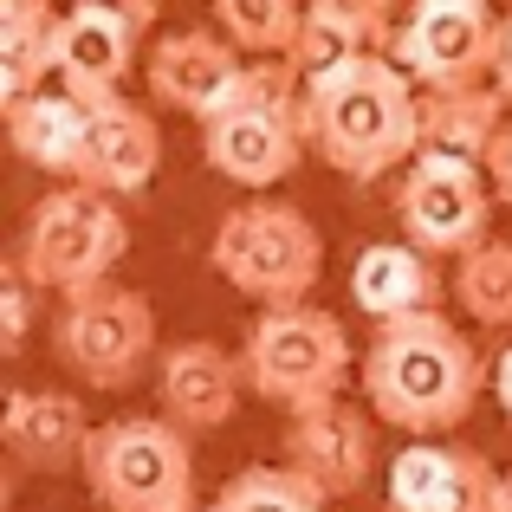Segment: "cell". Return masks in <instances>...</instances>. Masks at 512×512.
<instances>
[{
    "label": "cell",
    "instance_id": "1",
    "mask_svg": "<svg viewBox=\"0 0 512 512\" xmlns=\"http://www.w3.org/2000/svg\"><path fill=\"white\" fill-rule=\"evenodd\" d=\"M480 389H487V363L441 312L402 318V325H376L363 350V396L389 428L415 441H435L474 415Z\"/></svg>",
    "mask_w": 512,
    "mask_h": 512
},
{
    "label": "cell",
    "instance_id": "2",
    "mask_svg": "<svg viewBox=\"0 0 512 512\" xmlns=\"http://www.w3.org/2000/svg\"><path fill=\"white\" fill-rule=\"evenodd\" d=\"M305 137H312V150L338 175L376 182L402 156H422V98H415V78L389 52H370L363 65H350L338 85L305 98Z\"/></svg>",
    "mask_w": 512,
    "mask_h": 512
},
{
    "label": "cell",
    "instance_id": "3",
    "mask_svg": "<svg viewBox=\"0 0 512 512\" xmlns=\"http://www.w3.org/2000/svg\"><path fill=\"white\" fill-rule=\"evenodd\" d=\"M208 260L253 305L286 312V305L312 299L318 273H325V240H318L312 214H299L292 201H247V208H227V221L214 227Z\"/></svg>",
    "mask_w": 512,
    "mask_h": 512
},
{
    "label": "cell",
    "instance_id": "4",
    "mask_svg": "<svg viewBox=\"0 0 512 512\" xmlns=\"http://www.w3.org/2000/svg\"><path fill=\"white\" fill-rule=\"evenodd\" d=\"M78 474L104 512H195V448L169 415L104 422Z\"/></svg>",
    "mask_w": 512,
    "mask_h": 512
},
{
    "label": "cell",
    "instance_id": "5",
    "mask_svg": "<svg viewBox=\"0 0 512 512\" xmlns=\"http://www.w3.org/2000/svg\"><path fill=\"white\" fill-rule=\"evenodd\" d=\"M130 253V227L124 214L111 208V195L72 182V188H52L46 201L33 208L26 221V240H20V266L39 292H98L111 286V266Z\"/></svg>",
    "mask_w": 512,
    "mask_h": 512
},
{
    "label": "cell",
    "instance_id": "6",
    "mask_svg": "<svg viewBox=\"0 0 512 512\" xmlns=\"http://www.w3.org/2000/svg\"><path fill=\"white\" fill-rule=\"evenodd\" d=\"M240 363H247V389H260L266 402H286V409H305V402L338 396L357 350L331 312L286 305V312H260V325L240 344Z\"/></svg>",
    "mask_w": 512,
    "mask_h": 512
},
{
    "label": "cell",
    "instance_id": "7",
    "mask_svg": "<svg viewBox=\"0 0 512 512\" xmlns=\"http://www.w3.org/2000/svg\"><path fill=\"white\" fill-rule=\"evenodd\" d=\"M500 39L506 20L493 13V0H415V13L389 39V59L422 91H467L493 78Z\"/></svg>",
    "mask_w": 512,
    "mask_h": 512
},
{
    "label": "cell",
    "instance_id": "8",
    "mask_svg": "<svg viewBox=\"0 0 512 512\" xmlns=\"http://www.w3.org/2000/svg\"><path fill=\"white\" fill-rule=\"evenodd\" d=\"M156 350V305L130 286H98L65 299L59 318V357L91 389H130Z\"/></svg>",
    "mask_w": 512,
    "mask_h": 512
},
{
    "label": "cell",
    "instance_id": "9",
    "mask_svg": "<svg viewBox=\"0 0 512 512\" xmlns=\"http://www.w3.org/2000/svg\"><path fill=\"white\" fill-rule=\"evenodd\" d=\"M493 182L467 163H435L415 156V169L402 175V240L422 247L428 260H467L474 247H487V221H493Z\"/></svg>",
    "mask_w": 512,
    "mask_h": 512
},
{
    "label": "cell",
    "instance_id": "10",
    "mask_svg": "<svg viewBox=\"0 0 512 512\" xmlns=\"http://www.w3.org/2000/svg\"><path fill=\"white\" fill-rule=\"evenodd\" d=\"M389 512H506V474L474 448L409 441L389 461Z\"/></svg>",
    "mask_w": 512,
    "mask_h": 512
},
{
    "label": "cell",
    "instance_id": "11",
    "mask_svg": "<svg viewBox=\"0 0 512 512\" xmlns=\"http://www.w3.org/2000/svg\"><path fill=\"white\" fill-rule=\"evenodd\" d=\"M305 111H273V104H227L201 124V156L240 188H273L299 169L305 150Z\"/></svg>",
    "mask_w": 512,
    "mask_h": 512
},
{
    "label": "cell",
    "instance_id": "12",
    "mask_svg": "<svg viewBox=\"0 0 512 512\" xmlns=\"http://www.w3.org/2000/svg\"><path fill=\"white\" fill-rule=\"evenodd\" d=\"M286 461L312 480L325 500H350L363 493L376 467V435H370V415L357 402L331 396V402H305L292 409V428H286Z\"/></svg>",
    "mask_w": 512,
    "mask_h": 512
},
{
    "label": "cell",
    "instance_id": "13",
    "mask_svg": "<svg viewBox=\"0 0 512 512\" xmlns=\"http://www.w3.org/2000/svg\"><path fill=\"white\" fill-rule=\"evenodd\" d=\"M247 65L253 59L227 33H201V26L195 33H163L150 52V98L208 124V117L227 111V98L247 78Z\"/></svg>",
    "mask_w": 512,
    "mask_h": 512
},
{
    "label": "cell",
    "instance_id": "14",
    "mask_svg": "<svg viewBox=\"0 0 512 512\" xmlns=\"http://www.w3.org/2000/svg\"><path fill=\"white\" fill-rule=\"evenodd\" d=\"M156 383H163L169 422L182 435H208V428L234 422L240 389H247V363L208 338H188V344H169L156 357Z\"/></svg>",
    "mask_w": 512,
    "mask_h": 512
},
{
    "label": "cell",
    "instance_id": "15",
    "mask_svg": "<svg viewBox=\"0 0 512 512\" xmlns=\"http://www.w3.org/2000/svg\"><path fill=\"white\" fill-rule=\"evenodd\" d=\"M163 169V130L143 104L124 98H104L98 117H91V137H85V163H78V182L98 188V195H143Z\"/></svg>",
    "mask_w": 512,
    "mask_h": 512
},
{
    "label": "cell",
    "instance_id": "16",
    "mask_svg": "<svg viewBox=\"0 0 512 512\" xmlns=\"http://www.w3.org/2000/svg\"><path fill=\"white\" fill-rule=\"evenodd\" d=\"M91 415L78 396L65 389H13L7 415H0V441L20 467L33 474H65V467H85V448H91Z\"/></svg>",
    "mask_w": 512,
    "mask_h": 512
},
{
    "label": "cell",
    "instance_id": "17",
    "mask_svg": "<svg viewBox=\"0 0 512 512\" xmlns=\"http://www.w3.org/2000/svg\"><path fill=\"white\" fill-rule=\"evenodd\" d=\"M137 26L111 7H72L59 26V85L78 91V98L104 104L117 98V85L130 78L137 65Z\"/></svg>",
    "mask_w": 512,
    "mask_h": 512
},
{
    "label": "cell",
    "instance_id": "18",
    "mask_svg": "<svg viewBox=\"0 0 512 512\" xmlns=\"http://www.w3.org/2000/svg\"><path fill=\"white\" fill-rule=\"evenodd\" d=\"M350 299H357L376 325H402V318H422V312L441 305V273L409 240H376V247H363L357 266H350Z\"/></svg>",
    "mask_w": 512,
    "mask_h": 512
},
{
    "label": "cell",
    "instance_id": "19",
    "mask_svg": "<svg viewBox=\"0 0 512 512\" xmlns=\"http://www.w3.org/2000/svg\"><path fill=\"white\" fill-rule=\"evenodd\" d=\"M506 98L500 85H467V91H428L422 98V156L435 163L480 169L506 137Z\"/></svg>",
    "mask_w": 512,
    "mask_h": 512
},
{
    "label": "cell",
    "instance_id": "20",
    "mask_svg": "<svg viewBox=\"0 0 512 512\" xmlns=\"http://www.w3.org/2000/svg\"><path fill=\"white\" fill-rule=\"evenodd\" d=\"M91 117H98L91 98H78V91H65V85H46L39 98H26L20 111H7V130H13V150H20L33 169L72 175V182H78Z\"/></svg>",
    "mask_w": 512,
    "mask_h": 512
},
{
    "label": "cell",
    "instance_id": "21",
    "mask_svg": "<svg viewBox=\"0 0 512 512\" xmlns=\"http://www.w3.org/2000/svg\"><path fill=\"white\" fill-rule=\"evenodd\" d=\"M59 26L65 13H52V0H0V98H7V111H20L59 78Z\"/></svg>",
    "mask_w": 512,
    "mask_h": 512
},
{
    "label": "cell",
    "instance_id": "22",
    "mask_svg": "<svg viewBox=\"0 0 512 512\" xmlns=\"http://www.w3.org/2000/svg\"><path fill=\"white\" fill-rule=\"evenodd\" d=\"M370 52H376V46H370L363 33H350V26H338V20H325V13H312V7H305V26H299V39H292L286 65L299 72L305 98H312V91L338 85L350 65H363Z\"/></svg>",
    "mask_w": 512,
    "mask_h": 512
},
{
    "label": "cell",
    "instance_id": "23",
    "mask_svg": "<svg viewBox=\"0 0 512 512\" xmlns=\"http://www.w3.org/2000/svg\"><path fill=\"white\" fill-rule=\"evenodd\" d=\"M214 20L253 59H286L305 26V0H214Z\"/></svg>",
    "mask_w": 512,
    "mask_h": 512
},
{
    "label": "cell",
    "instance_id": "24",
    "mask_svg": "<svg viewBox=\"0 0 512 512\" xmlns=\"http://www.w3.org/2000/svg\"><path fill=\"white\" fill-rule=\"evenodd\" d=\"M208 512H331V500L299 467H247L214 493Z\"/></svg>",
    "mask_w": 512,
    "mask_h": 512
},
{
    "label": "cell",
    "instance_id": "25",
    "mask_svg": "<svg viewBox=\"0 0 512 512\" xmlns=\"http://www.w3.org/2000/svg\"><path fill=\"white\" fill-rule=\"evenodd\" d=\"M454 299L474 325H512V247L506 240H487L461 260L454 273Z\"/></svg>",
    "mask_w": 512,
    "mask_h": 512
},
{
    "label": "cell",
    "instance_id": "26",
    "mask_svg": "<svg viewBox=\"0 0 512 512\" xmlns=\"http://www.w3.org/2000/svg\"><path fill=\"white\" fill-rule=\"evenodd\" d=\"M26 325H33V279H26L20 253H13L7 273H0V338H7V350L26 344Z\"/></svg>",
    "mask_w": 512,
    "mask_h": 512
},
{
    "label": "cell",
    "instance_id": "27",
    "mask_svg": "<svg viewBox=\"0 0 512 512\" xmlns=\"http://www.w3.org/2000/svg\"><path fill=\"white\" fill-rule=\"evenodd\" d=\"M312 13H325V20H338V26H350V33H363L370 46H389V7L396 0H305Z\"/></svg>",
    "mask_w": 512,
    "mask_h": 512
},
{
    "label": "cell",
    "instance_id": "28",
    "mask_svg": "<svg viewBox=\"0 0 512 512\" xmlns=\"http://www.w3.org/2000/svg\"><path fill=\"white\" fill-rule=\"evenodd\" d=\"M78 7H111V13H124L137 33H150L156 13H163V0H78Z\"/></svg>",
    "mask_w": 512,
    "mask_h": 512
},
{
    "label": "cell",
    "instance_id": "29",
    "mask_svg": "<svg viewBox=\"0 0 512 512\" xmlns=\"http://www.w3.org/2000/svg\"><path fill=\"white\" fill-rule=\"evenodd\" d=\"M487 182H493V195H500V208H512V130L500 137V150L487 156Z\"/></svg>",
    "mask_w": 512,
    "mask_h": 512
},
{
    "label": "cell",
    "instance_id": "30",
    "mask_svg": "<svg viewBox=\"0 0 512 512\" xmlns=\"http://www.w3.org/2000/svg\"><path fill=\"white\" fill-rule=\"evenodd\" d=\"M493 396H500V409L512 415V344L493 357Z\"/></svg>",
    "mask_w": 512,
    "mask_h": 512
},
{
    "label": "cell",
    "instance_id": "31",
    "mask_svg": "<svg viewBox=\"0 0 512 512\" xmlns=\"http://www.w3.org/2000/svg\"><path fill=\"white\" fill-rule=\"evenodd\" d=\"M493 85H500V98L512 104V13H506V39H500V65H493Z\"/></svg>",
    "mask_w": 512,
    "mask_h": 512
},
{
    "label": "cell",
    "instance_id": "32",
    "mask_svg": "<svg viewBox=\"0 0 512 512\" xmlns=\"http://www.w3.org/2000/svg\"><path fill=\"white\" fill-rule=\"evenodd\" d=\"M506 512H512V474H506Z\"/></svg>",
    "mask_w": 512,
    "mask_h": 512
}]
</instances>
